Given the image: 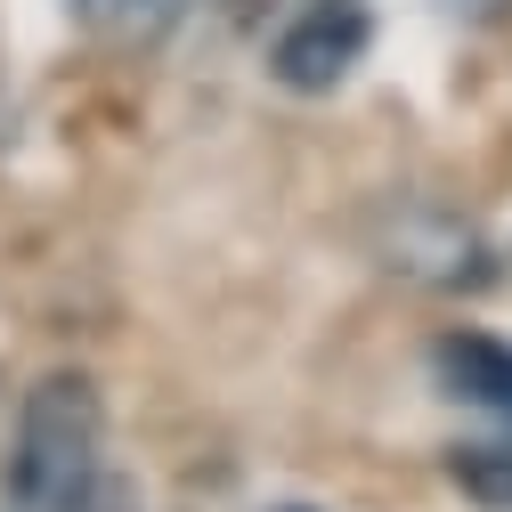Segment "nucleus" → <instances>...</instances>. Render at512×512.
Returning a JSON list of instances; mask_svg holds the SVG:
<instances>
[{"mask_svg": "<svg viewBox=\"0 0 512 512\" xmlns=\"http://www.w3.org/2000/svg\"><path fill=\"white\" fill-rule=\"evenodd\" d=\"M106 472V407L82 366H49L9 439V512H66Z\"/></svg>", "mask_w": 512, "mask_h": 512, "instance_id": "1", "label": "nucleus"}, {"mask_svg": "<svg viewBox=\"0 0 512 512\" xmlns=\"http://www.w3.org/2000/svg\"><path fill=\"white\" fill-rule=\"evenodd\" d=\"M439 374L456 382V399H480V407H512V350H504V342H480V334H456V342H439Z\"/></svg>", "mask_w": 512, "mask_h": 512, "instance_id": "4", "label": "nucleus"}, {"mask_svg": "<svg viewBox=\"0 0 512 512\" xmlns=\"http://www.w3.org/2000/svg\"><path fill=\"white\" fill-rule=\"evenodd\" d=\"M391 269H407L423 285H480L488 277V244L464 220H447V212H407V228L391 244Z\"/></svg>", "mask_w": 512, "mask_h": 512, "instance_id": "3", "label": "nucleus"}, {"mask_svg": "<svg viewBox=\"0 0 512 512\" xmlns=\"http://www.w3.org/2000/svg\"><path fill=\"white\" fill-rule=\"evenodd\" d=\"M106 9H114V33L122 41H163L196 0H106Z\"/></svg>", "mask_w": 512, "mask_h": 512, "instance_id": "6", "label": "nucleus"}, {"mask_svg": "<svg viewBox=\"0 0 512 512\" xmlns=\"http://www.w3.org/2000/svg\"><path fill=\"white\" fill-rule=\"evenodd\" d=\"M447 480H456L472 504H488V512H512V439L456 447V456H447Z\"/></svg>", "mask_w": 512, "mask_h": 512, "instance_id": "5", "label": "nucleus"}, {"mask_svg": "<svg viewBox=\"0 0 512 512\" xmlns=\"http://www.w3.org/2000/svg\"><path fill=\"white\" fill-rule=\"evenodd\" d=\"M66 512H139V488L114 480V472H98V480L82 488V504H66Z\"/></svg>", "mask_w": 512, "mask_h": 512, "instance_id": "7", "label": "nucleus"}, {"mask_svg": "<svg viewBox=\"0 0 512 512\" xmlns=\"http://www.w3.org/2000/svg\"><path fill=\"white\" fill-rule=\"evenodd\" d=\"M374 41V17H366V0H301V9L285 17V33L269 41V74L301 98L317 90H334L358 57Z\"/></svg>", "mask_w": 512, "mask_h": 512, "instance_id": "2", "label": "nucleus"}, {"mask_svg": "<svg viewBox=\"0 0 512 512\" xmlns=\"http://www.w3.org/2000/svg\"><path fill=\"white\" fill-rule=\"evenodd\" d=\"M277 512H317V504H277Z\"/></svg>", "mask_w": 512, "mask_h": 512, "instance_id": "8", "label": "nucleus"}]
</instances>
